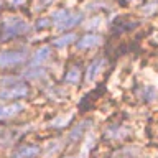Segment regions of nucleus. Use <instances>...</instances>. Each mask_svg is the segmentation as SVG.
<instances>
[{
	"label": "nucleus",
	"instance_id": "obj_7",
	"mask_svg": "<svg viewBox=\"0 0 158 158\" xmlns=\"http://www.w3.org/2000/svg\"><path fill=\"white\" fill-rule=\"evenodd\" d=\"M106 58H96V59H92L91 63H89V66L86 69V81L87 82H92V81H96V77L104 71V68H106Z\"/></svg>",
	"mask_w": 158,
	"mask_h": 158
},
{
	"label": "nucleus",
	"instance_id": "obj_3",
	"mask_svg": "<svg viewBox=\"0 0 158 158\" xmlns=\"http://www.w3.org/2000/svg\"><path fill=\"white\" fill-rule=\"evenodd\" d=\"M30 96V86L22 79H17L15 82L8 84V86L0 87V99L2 101H20Z\"/></svg>",
	"mask_w": 158,
	"mask_h": 158
},
{
	"label": "nucleus",
	"instance_id": "obj_21",
	"mask_svg": "<svg viewBox=\"0 0 158 158\" xmlns=\"http://www.w3.org/2000/svg\"><path fill=\"white\" fill-rule=\"evenodd\" d=\"M2 5H3V3H2V0H0V8H2Z\"/></svg>",
	"mask_w": 158,
	"mask_h": 158
},
{
	"label": "nucleus",
	"instance_id": "obj_8",
	"mask_svg": "<svg viewBox=\"0 0 158 158\" xmlns=\"http://www.w3.org/2000/svg\"><path fill=\"white\" fill-rule=\"evenodd\" d=\"M51 58V46H41L33 53L31 59L28 61V68H40Z\"/></svg>",
	"mask_w": 158,
	"mask_h": 158
},
{
	"label": "nucleus",
	"instance_id": "obj_12",
	"mask_svg": "<svg viewBox=\"0 0 158 158\" xmlns=\"http://www.w3.org/2000/svg\"><path fill=\"white\" fill-rule=\"evenodd\" d=\"M91 125H92L91 120H82L81 123H77V125L74 127V128H71V130H69V133H68V140L71 142V143L79 142V138L84 135V132H86L87 127H91Z\"/></svg>",
	"mask_w": 158,
	"mask_h": 158
},
{
	"label": "nucleus",
	"instance_id": "obj_6",
	"mask_svg": "<svg viewBox=\"0 0 158 158\" xmlns=\"http://www.w3.org/2000/svg\"><path fill=\"white\" fill-rule=\"evenodd\" d=\"M104 41L101 35H97V33H86V35H82L79 40H76V48L77 49H91V48H96L99 46Z\"/></svg>",
	"mask_w": 158,
	"mask_h": 158
},
{
	"label": "nucleus",
	"instance_id": "obj_19",
	"mask_svg": "<svg viewBox=\"0 0 158 158\" xmlns=\"http://www.w3.org/2000/svg\"><path fill=\"white\" fill-rule=\"evenodd\" d=\"M53 2H56V0H40V5H41V7H46V5L53 3Z\"/></svg>",
	"mask_w": 158,
	"mask_h": 158
},
{
	"label": "nucleus",
	"instance_id": "obj_14",
	"mask_svg": "<svg viewBox=\"0 0 158 158\" xmlns=\"http://www.w3.org/2000/svg\"><path fill=\"white\" fill-rule=\"evenodd\" d=\"M76 40H77V35L73 33V31H69V33H64L63 36L54 38V40H53V46H56V48H64V46H69L71 43H74Z\"/></svg>",
	"mask_w": 158,
	"mask_h": 158
},
{
	"label": "nucleus",
	"instance_id": "obj_15",
	"mask_svg": "<svg viewBox=\"0 0 158 158\" xmlns=\"http://www.w3.org/2000/svg\"><path fill=\"white\" fill-rule=\"evenodd\" d=\"M46 71H44V66H40V68H28L25 71V77L28 79H38V77H43Z\"/></svg>",
	"mask_w": 158,
	"mask_h": 158
},
{
	"label": "nucleus",
	"instance_id": "obj_5",
	"mask_svg": "<svg viewBox=\"0 0 158 158\" xmlns=\"http://www.w3.org/2000/svg\"><path fill=\"white\" fill-rule=\"evenodd\" d=\"M130 135H132L130 128L125 127V125H118V123L107 127L106 130H104V138L114 140V142H122V140H125V138H128Z\"/></svg>",
	"mask_w": 158,
	"mask_h": 158
},
{
	"label": "nucleus",
	"instance_id": "obj_9",
	"mask_svg": "<svg viewBox=\"0 0 158 158\" xmlns=\"http://www.w3.org/2000/svg\"><path fill=\"white\" fill-rule=\"evenodd\" d=\"M102 91H104V86H99L97 89H94V91H91L89 94H86V96L81 99V102H79V112H87L89 109H92L94 107L92 104L102 96Z\"/></svg>",
	"mask_w": 158,
	"mask_h": 158
},
{
	"label": "nucleus",
	"instance_id": "obj_11",
	"mask_svg": "<svg viewBox=\"0 0 158 158\" xmlns=\"http://www.w3.org/2000/svg\"><path fill=\"white\" fill-rule=\"evenodd\" d=\"M40 153H41V148L38 145L28 143V145H20L17 150L13 152L12 158H36Z\"/></svg>",
	"mask_w": 158,
	"mask_h": 158
},
{
	"label": "nucleus",
	"instance_id": "obj_4",
	"mask_svg": "<svg viewBox=\"0 0 158 158\" xmlns=\"http://www.w3.org/2000/svg\"><path fill=\"white\" fill-rule=\"evenodd\" d=\"M27 61H28L27 49H5V51H0V68L2 69L18 68Z\"/></svg>",
	"mask_w": 158,
	"mask_h": 158
},
{
	"label": "nucleus",
	"instance_id": "obj_10",
	"mask_svg": "<svg viewBox=\"0 0 158 158\" xmlns=\"http://www.w3.org/2000/svg\"><path fill=\"white\" fill-rule=\"evenodd\" d=\"M23 110H25V106L22 102H12V104L0 106V120H7V118L17 117Z\"/></svg>",
	"mask_w": 158,
	"mask_h": 158
},
{
	"label": "nucleus",
	"instance_id": "obj_17",
	"mask_svg": "<svg viewBox=\"0 0 158 158\" xmlns=\"http://www.w3.org/2000/svg\"><path fill=\"white\" fill-rule=\"evenodd\" d=\"M69 120H71V117H68V118H64V117H58V120H53L49 125H51L53 128H61L64 125H68Z\"/></svg>",
	"mask_w": 158,
	"mask_h": 158
},
{
	"label": "nucleus",
	"instance_id": "obj_18",
	"mask_svg": "<svg viewBox=\"0 0 158 158\" xmlns=\"http://www.w3.org/2000/svg\"><path fill=\"white\" fill-rule=\"evenodd\" d=\"M51 25V18H40L36 23H35V28L36 30H43V28H46Z\"/></svg>",
	"mask_w": 158,
	"mask_h": 158
},
{
	"label": "nucleus",
	"instance_id": "obj_1",
	"mask_svg": "<svg viewBox=\"0 0 158 158\" xmlns=\"http://www.w3.org/2000/svg\"><path fill=\"white\" fill-rule=\"evenodd\" d=\"M30 25L20 17H5L0 22V41H8L12 38L23 36L28 33Z\"/></svg>",
	"mask_w": 158,
	"mask_h": 158
},
{
	"label": "nucleus",
	"instance_id": "obj_13",
	"mask_svg": "<svg viewBox=\"0 0 158 158\" xmlns=\"http://www.w3.org/2000/svg\"><path fill=\"white\" fill-rule=\"evenodd\" d=\"M63 81L66 84H73V86L79 84V81H81V68H79V64H74L64 73Z\"/></svg>",
	"mask_w": 158,
	"mask_h": 158
},
{
	"label": "nucleus",
	"instance_id": "obj_16",
	"mask_svg": "<svg viewBox=\"0 0 158 158\" xmlns=\"http://www.w3.org/2000/svg\"><path fill=\"white\" fill-rule=\"evenodd\" d=\"M143 92H145V94H143V99H145V102H152V101H155V99H156V92H155V89L150 87V86L143 89Z\"/></svg>",
	"mask_w": 158,
	"mask_h": 158
},
{
	"label": "nucleus",
	"instance_id": "obj_20",
	"mask_svg": "<svg viewBox=\"0 0 158 158\" xmlns=\"http://www.w3.org/2000/svg\"><path fill=\"white\" fill-rule=\"evenodd\" d=\"M22 3H25V0H12L13 7H18V5H22Z\"/></svg>",
	"mask_w": 158,
	"mask_h": 158
},
{
	"label": "nucleus",
	"instance_id": "obj_2",
	"mask_svg": "<svg viewBox=\"0 0 158 158\" xmlns=\"http://www.w3.org/2000/svg\"><path fill=\"white\" fill-rule=\"evenodd\" d=\"M53 27L61 33H66V30H71L74 27H77L82 22V13H73L68 8H59L56 12H53L51 17Z\"/></svg>",
	"mask_w": 158,
	"mask_h": 158
}]
</instances>
